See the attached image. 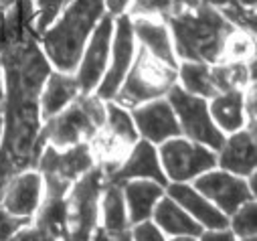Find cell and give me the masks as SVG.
Returning a JSON list of instances; mask_svg holds the SVG:
<instances>
[{"instance_id":"37","label":"cell","mask_w":257,"mask_h":241,"mask_svg":"<svg viewBox=\"0 0 257 241\" xmlns=\"http://www.w3.org/2000/svg\"><path fill=\"white\" fill-rule=\"evenodd\" d=\"M172 241H197L195 237H190V235H176Z\"/></svg>"},{"instance_id":"8","label":"cell","mask_w":257,"mask_h":241,"mask_svg":"<svg viewBox=\"0 0 257 241\" xmlns=\"http://www.w3.org/2000/svg\"><path fill=\"white\" fill-rule=\"evenodd\" d=\"M93 164L95 162L87 142L65 150H57L47 144L37 162L39 174L41 178H45L47 197H65L75 180L85 174Z\"/></svg>"},{"instance_id":"33","label":"cell","mask_w":257,"mask_h":241,"mask_svg":"<svg viewBox=\"0 0 257 241\" xmlns=\"http://www.w3.org/2000/svg\"><path fill=\"white\" fill-rule=\"evenodd\" d=\"M13 176H17L15 168L11 166V162L5 158V154H0V201H3V195L9 187V183L13 180Z\"/></svg>"},{"instance_id":"6","label":"cell","mask_w":257,"mask_h":241,"mask_svg":"<svg viewBox=\"0 0 257 241\" xmlns=\"http://www.w3.org/2000/svg\"><path fill=\"white\" fill-rule=\"evenodd\" d=\"M107 183V176L99 166H91L85 174H81L69 195H65L67 217H65V235L63 241H89L99 215V197Z\"/></svg>"},{"instance_id":"9","label":"cell","mask_w":257,"mask_h":241,"mask_svg":"<svg viewBox=\"0 0 257 241\" xmlns=\"http://www.w3.org/2000/svg\"><path fill=\"white\" fill-rule=\"evenodd\" d=\"M166 95H168V103L178 119L180 134H184L188 140L199 142L211 150H219L223 146L225 136L215 126L205 97L192 95V93L184 91L180 85H172Z\"/></svg>"},{"instance_id":"11","label":"cell","mask_w":257,"mask_h":241,"mask_svg":"<svg viewBox=\"0 0 257 241\" xmlns=\"http://www.w3.org/2000/svg\"><path fill=\"white\" fill-rule=\"evenodd\" d=\"M109 49H111V63L107 65L95 93L99 99H113L115 91L119 89L127 69L132 65L136 51V37L132 29V19L127 15H119L113 19V35Z\"/></svg>"},{"instance_id":"16","label":"cell","mask_w":257,"mask_h":241,"mask_svg":"<svg viewBox=\"0 0 257 241\" xmlns=\"http://www.w3.org/2000/svg\"><path fill=\"white\" fill-rule=\"evenodd\" d=\"M41 191H43L41 174L35 168L23 170L17 176H13L3 195V201H0V207L13 217L31 219V215L39 209Z\"/></svg>"},{"instance_id":"40","label":"cell","mask_w":257,"mask_h":241,"mask_svg":"<svg viewBox=\"0 0 257 241\" xmlns=\"http://www.w3.org/2000/svg\"><path fill=\"white\" fill-rule=\"evenodd\" d=\"M0 105H3V71H0Z\"/></svg>"},{"instance_id":"27","label":"cell","mask_w":257,"mask_h":241,"mask_svg":"<svg viewBox=\"0 0 257 241\" xmlns=\"http://www.w3.org/2000/svg\"><path fill=\"white\" fill-rule=\"evenodd\" d=\"M172 0H132L130 19H160L170 11Z\"/></svg>"},{"instance_id":"2","label":"cell","mask_w":257,"mask_h":241,"mask_svg":"<svg viewBox=\"0 0 257 241\" xmlns=\"http://www.w3.org/2000/svg\"><path fill=\"white\" fill-rule=\"evenodd\" d=\"M162 23L170 29L176 55L184 61L215 65L229 37L237 31L229 25L217 7L203 0H172L170 11L162 17Z\"/></svg>"},{"instance_id":"26","label":"cell","mask_w":257,"mask_h":241,"mask_svg":"<svg viewBox=\"0 0 257 241\" xmlns=\"http://www.w3.org/2000/svg\"><path fill=\"white\" fill-rule=\"evenodd\" d=\"M217 11L223 15V19L233 25L237 31L255 35V9L243 7L239 0H227L225 5L217 7Z\"/></svg>"},{"instance_id":"22","label":"cell","mask_w":257,"mask_h":241,"mask_svg":"<svg viewBox=\"0 0 257 241\" xmlns=\"http://www.w3.org/2000/svg\"><path fill=\"white\" fill-rule=\"evenodd\" d=\"M243 97H245V91H241V89L225 91V93H219L213 97L209 113L213 117L215 126L221 132L233 134L237 130H243V126L247 124L245 109H243Z\"/></svg>"},{"instance_id":"1","label":"cell","mask_w":257,"mask_h":241,"mask_svg":"<svg viewBox=\"0 0 257 241\" xmlns=\"http://www.w3.org/2000/svg\"><path fill=\"white\" fill-rule=\"evenodd\" d=\"M33 0H9L0 5V71L3 81V138L0 154L15 172L37 166L43 148L39 97L51 63L35 31Z\"/></svg>"},{"instance_id":"36","label":"cell","mask_w":257,"mask_h":241,"mask_svg":"<svg viewBox=\"0 0 257 241\" xmlns=\"http://www.w3.org/2000/svg\"><path fill=\"white\" fill-rule=\"evenodd\" d=\"M9 241H41L39 239V233H37V229L35 227H29V229H19V231H15L11 237H9Z\"/></svg>"},{"instance_id":"15","label":"cell","mask_w":257,"mask_h":241,"mask_svg":"<svg viewBox=\"0 0 257 241\" xmlns=\"http://www.w3.org/2000/svg\"><path fill=\"white\" fill-rule=\"evenodd\" d=\"M136 178H148L162 187H166V183H168V178L160 166V158H158L152 142H148V140L134 144V148L125 156V160L119 164V168L107 176V183L121 187L127 180H136Z\"/></svg>"},{"instance_id":"18","label":"cell","mask_w":257,"mask_h":241,"mask_svg":"<svg viewBox=\"0 0 257 241\" xmlns=\"http://www.w3.org/2000/svg\"><path fill=\"white\" fill-rule=\"evenodd\" d=\"M217 164L237 176H249L255 172V132L237 130L219 148Z\"/></svg>"},{"instance_id":"42","label":"cell","mask_w":257,"mask_h":241,"mask_svg":"<svg viewBox=\"0 0 257 241\" xmlns=\"http://www.w3.org/2000/svg\"><path fill=\"white\" fill-rule=\"evenodd\" d=\"M243 241H255V237L251 235V237H243Z\"/></svg>"},{"instance_id":"35","label":"cell","mask_w":257,"mask_h":241,"mask_svg":"<svg viewBox=\"0 0 257 241\" xmlns=\"http://www.w3.org/2000/svg\"><path fill=\"white\" fill-rule=\"evenodd\" d=\"M103 3H105V13L115 19V17L123 15V11L130 7L132 0H103Z\"/></svg>"},{"instance_id":"7","label":"cell","mask_w":257,"mask_h":241,"mask_svg":"<svg viewBox=\"0 0 257 241\" xmlns=\"http://www.w3.org/2000/svg\"><path fill=\"white\" fill-rule=\"evenodd\" d=\"M89 150L105 176L115 172L119 164L130 154L138 142V130L132 122V115L121 105L109 101L105 103V122L89 140Z\"/></svg>"},{"instance_id":"45","label":"cell","mask_w":257,"mask_h":241,"mask_svg":"<svg viewBox=\"0 0 257 241\" xmlns=\"http://www.w3.org/2000/svg\"><path fill=\"white\" fill-rule=\"evenodd\" d=\"M65 3H69V0H65Z\"/></svg>"},{"instance_id":"20","label":"cell","mask_w":257,"mask_h":241,"mask_svg":"<svg viewBox=\"0 0 257 241\" xmlns=\"http://www.w3.org/2000/svg\"><path fill=\"white\" fill-rule=\"evenodd\" d=\"M77 95H79V87H77L75 75L63 73V71H51L45 79V85L39 97L41 119L53 117L65 105H69Z\"/></svg>"},{"instance_id":"21","label":"cell","mask_w":257,"mask_h":241,"mask_svg":"<svg viewBox=\"0 0 257 241\" xmlns=\"http://www.w3.org/2000/svg\"><path fill=\"white\" fill-rule=\"evenodd\" d=\"M132 29H134V37L140 41L142 47H146L152 55L162 59L164 63L178 67L168 27L160 19H132Z\"/></svg>"},{"instance_id":"24","label":"cell","mask_w":257,"mask_h":241,"mask_svg":"<svg viewBox=\"0 0 257 241\" xmlns=\"http://www.w3.org/2000/svg\"><path fill=\"white\" fill-rule=\"evenodd\" d=\"M178 77L182 83V89L197 95V97H215L217 89L213 85L211 77V65L207 63H192L184 61L178 69Z\"/></svg>"},{"instance_id":"3","label":"cell","mask_w":257,"mask_h":241,"mask_svg":"<svg viewBox=\"0 0 257 241\" xmlns=\"http://www.w3.org/2000/svg\"><path fill=\"white\" fill-rule=\"evenodd\" d=\"M61 19L45 31L41 49L49 63L63 73H73L81 61L85 45L105 15L103 0H69Z\"/></svg>"},{"instance_id":"34","label":"cell","mask_w":257,"mask_h":241,"mask_svg":"<svg viewBox=\"0 0 257 241\" xmlns=\"http://www.w3.org/2000/svg\"><path fill=\"white\" fill-rule=\"evenodd\" d=\"M201 241H235V235L227 229H211L207 233H201Z\"/></svg>"},{"instance_id":"31","label":"cell","mask_w":257,"mask_h":241,"mask_svg":"<svg viewBox=\"0 0 257 241\" xmlns=\"http://www.w3.org/2000/svg\"><path fill=\"white\" fill-rule=\"evenodd\" d=\"M132 241H164V235L160 233V229L154 223L142 221L132 231Z\"/></svg>"},{"instance_id":"4","label":"cell","mask_w":257,"mask_h":241,"mask_svg":"<svg viewBox=\"0 0 257 241\" xmlns=\"http://www.w3.org/2000/svg\"><path fill=\"white\" fill-rule=\"evenodd\" d=\"M103 99L91 93H79L59 113L45 119V126L41 128V138L45 140V144L57 150H65L81 142H89L93 134L103 126Z\"/></svg>"},{"instance_id":"17","label":"cell","mask_w":257,"mask_h":241,"mask_svg":"<svg viewBox=\"0 0 257 241\" xmlns=\"http://www.w3.org/2000/svg\"><path fill=\"white\" fill-rule=\"evenodd\" d=\"M168 197L176 201L199 225L209 229H225L229 225V217L223 215L209 199H205L195 187L184 183H174L168 187Z\"/></svg>"},{"instance_id":"30","label":"cell","mask_w":257,"mask_h":241,"mask_svg":"<svg viewBox=\"0 0 257 241\" xmlns=\"http://www.w3.org/2000/svg\"><path fill=\"white\" fill-rule=\"evenodd\" d=\"M29 223H31V219L13 217L0 207V241H7L15 231H19L21 227H27Z\"/></svg>"},{"instance_id":"41","label":"cell","mask_w":257,"mask_h":241,"mask_svg":"<svg viewBox=\"0 0 257 241\" xmlns=\"http://www.w3.org/2000/svg\"><path fill=\"white\" fill-rule=\"evenodd\" d=\"M0 138H3V113H0Z\"/></svg>"},{"instance_id":"43","label":"cell","mask_w":257,"mask_h":241,"mask_svg":"<svg viewBox=\"0 0 257 241\" xmlns=\"http://www.w3.org/2000/svg\"><path fill=\"white\" fill-rule=\"evenodd\" d=\"M5 3H9V0H0V5H5Z\"/></svg>"},{"instance_id":"14","label":"cell","mask_w":257,"mask_h":241,"mask_svg":"<svg viewBox=\"0 0 257 241\" xmlns=\"http://www.w3.org/2000/svg\"><path fill=\"white\" fill-rule=\"evenodd\" d=\"M132 117L136 122L138 132L148 142L162 144L170 138L180 136L178 119H176L170 103L164 99H152V101H146V103L134 107Z\"/></svg>"},{"instance_id":"29","label":"cell","mask_w":257,"mask_h":241,"mask_svg":"<svg viewBox=\"0 0 257 241\" xmlns=\"http://www.w3.org/2000/svg\"><path fill=\"white\" fill-rule=\"evenodd\" d=\"M65 0H37V17H35V31L41 35L45 33L59 17Z\"/></svg>"},{"instance_id":"13","label":"cell","mask_w":257,"mask_h":241,"mask_svg":"<svg viewBox=\"0 0 257 241\" xmlns=\"http://www.w3.org/2000/svg\"><path fill=\"white\" fill-rule=\"evenodd\" d=\"M195 189L209 201L215 203V207L223 215H233L243 203L253 201V195L247 187V183L227 170H207L201 178H197Z\"/></svg>"},{"instance_id":"25","label":"cell","mask_w":257,"mask_h":241,"mask_svg":"<svg viewBox=\"0 0 257 241\" xmlns=\"http://www.w3.org/2000/svg\"><path fill=\"white\" fill-rule=\"evenodd\" d=\"M101 213H103V229L121 231L127 229V211L119 185L105 183L101 191Z\"/></svg>"},{"instance_id":"5","label":"cell","mask_w":257,"mask_h":241,"mask_svg":"<svg viewBox=\"0 0 257 241\" xmlns=\"http://www.w3.org/2000/svg\"><path fill=\"white\" fill-rule=\"evenodd\" d=\"M176 79L178 67L164 63L162 59H158L146 47L140 45L136 61L130 65L119 89L113 95V103L134 109L146 101L164 97L168 89L176 85Z\"/></svg>"},{"instance_id":"19","label":"cell","mask_w":257,"mask_h":241,"mask_svg":"<svg viewBox=\"0 0 257 241\" xmlns=\"http://www.w3.org/2000/svg\"><path fill=\"white\" fill-rule=\"evenodd\" d=\"M125 211H127V223H142L152 215L154 205L164 195V187L148 178L140 180H127L121 185Z\"/></svg>"},{"instance_id":"10","label":"cell","mask_w":257,"mask_h":241,"mask_svg":"<svg viewBox=\"0 0 257 241\" xmlns=\"http://www.w3.org/2000/svg\"><path fill=\"white\" fill-rule=\"evenodd\" d=\"M160 160L164 174L174 183H186L190 178H197L203 172L213 170L217 164V156L211 148L178 136L162 142Z\"/></svg>"},{"instance_id":"44","label":"cell","mask_w":257,"mask_h":241,"mask_svg":"<svg viewBox=\"0 0 257 241\" xmlns=\"http://www.w3.org/2000/svg\"><path fill=\"white\" fill-rule=\"evenodd\" d=\"M0 111H3V105H0Z\"/></svg>"},{"instance_id":"38","label":"cell","mask_w":257,"mask_h":241,"mask_svg":"<svg viewBox=\"0 0 257 241\" xmlns=\"http://www.w3.org/2000/svg\"><path fill=\"white\" fill-rule=\"evenodd\" d=\"M203 3L213 5V7H221V5H225V3H227V0H203Z\"/></svg>"},{"instance_id":"32","label":"cell","mask_w":257,"mask_h":241,"mask_svg":"<svg viewBox=\"0 0 257 241\" xmlns=\"http://www.w3.org/2000/svg\"><path fill=\"white\" fill-rule=\"evenodd\" d=\"M89 241H132V233L130 229H121V231H107V229H99L95 227L93 235Z\"/></svg>"},{"instance_id":"28","label":"cell","mask_w":257,"mask_h":241,"mask_svg":"<svg viewBox=\"0 0 257 241\" xmlns=\"http://www.w3.org/2000/svg\"><path fill=\"white\" fill-rule=\"evenodd\" d=\"M255 215H257L255 201L243 203L233 213V221H231L233 235H239V237H251V235H255Z\"/></svg>"},{"instance_id":"39","label":"cell","mask_w":257,"mask_h":241,"mask_svg":"<svg viewBox=\"0 0 257 241\" xmlns=\"http://www.w3.org/2000/svg\"><path fill=\"white\" fill-rule=\"evenodd\" d=\"M239 3H241L243 7H251V9L255 7V0H239Z\"/></svg>"},{"instance_id":"12","label":"cell","mask_w":257,"mask_h":241,"mask_svg":"<svg viewBox=\"0 0 257 241\" xmlns=\"http://www.w3.org/2000/svg\"><path fill=\"white\" fill-rule=\"evenodd\" d=\"M111 35H113V17H109L105 13L103 19L93 29L91 39L85 45V53L81 55V61L75 69L77 71L75 81H77L79 93H91L99 85V81L107 69Z\"/></svg>"},{"instance_id":"23","label":"cell","mask_w":257,"mask_h":241,"mask_svg":"<svg viewBox=\"0 0 257 241\" xmlns=\"http://www.w3.org/2000/svg\"><path fill=\"white\" fill-rule=\"evenodd\" d=\"M154 221L160 229H164L166 233L172 235H190L197 237L203 233V227L192 219L176 201H172L170 197L158 199V203L152 209Z\"/></svg>"}]
</instances>
